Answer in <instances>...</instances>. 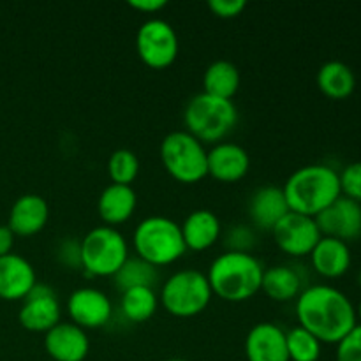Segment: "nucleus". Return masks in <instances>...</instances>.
Listing matches in <instances>:
<instances>
[{"label": "nucleus", "instance_id": "473e14b6", "mask_svg": "<svg viewBox=\"0 0 361 361\" xmlns=\"http://www.w3.org/2000/svg\"><path fill=\"white\" fill-rule=\"evenodd\" d=\"M208 7L219 18H236L245 9L247 2L245 0H210Z\"/></svg>", "mask_w": 361, "mask_h": 361}, {"label": "nucleus", "instance_id": "393cba45", "mask_svg": "<svg viewBox=\"0 0 361 361\" xmlns=\"http://www.w3.org/2000/svg\"><path fill=\"white\" fill-rule=\"evenodd\" d=\"M240 88V71L229 60H215L203 74V92L208 95L233 101Z\"/></svg>", "mask_w": 361, "mask_h": 361}, {"label": "nucleus", "instance_id": "6ab92c4d", "mask_svg": "<svg viewBox=\"0 0 361 361\" xmlns=\"http://www.w3.org/2000/svg\"><path fill=\"white\" fill-rule=\"evenodd\" d=\"M310 263L321 277L338 279L351 268V249L342 240L321 236L310 252Z\"/></svg>", "mask_w": 361, "mask_h": 361}, {"label": "nucleus", "instance_id": "7ed1b4c3", "mask_svg": "<svg viewBox=\"0 0 361 361\" xmlns=\"http://www.w3.org/2000/svg\"><path fill=\"white\" fill-rule=\"evenodd\" d=\"M264 268L247 250H229L215 257L208 270V282L214 295L226 302H245L261 291Z\"/></svg>", "mask_w": 361, "mask_h": 361}, {"label": "nucleus", "instance_id": "c756f323", "mask_svg": "<svg viewBox=\"0 0 361 361\" xmlns=\"http://www.w3.org/2000/svg\"><path fill=\"white\" fill-rule=\"evenodd\" d=\"M338 180H341L342 196L361 203V161L345 166L338 173Z\"/></svg>", "mask_w": 361, "mask_h": 361}, {"label": "nucleus", "instance_id": "f8f14e48", "mask_svg": "<svg viewBox=\"0 0 361 361\" xmlns=\"http://www.w3.org/2000/svg\"><path fill=\"white\" fill-rule=\"evenodd\" d=\"M321 235L353 242L361 236V203L341 196L316 217Z\"/></svg>", "mask_w": 361, "mask_h": 361}, {"label": "nucleus", "instance_id": "9d476101", "mask_svg": "<svg viewBox=\"0 0 361 361\" xmlns=\"http://www.w3.org/2000/svg\"><path fill=\"white\" fill-rule=\"evenodd\" d=\"M271 233L279 249L295 257L310 256L312 249L323 236L317 228L316 219L296 212H289L286 217H282Z\"/></svg>", "mask_w": 361, "mask_h": 361}, {"label": "nucleus", "instance_id": "5701e85b", "mask_svg": "<svg viewBox=\"0 0 361 361\" xmlns=\"http://www.w3.org/2000/svg\"><path fill=\"white\" fill-rule=\"evenodd\" d=\"M317 87L326 97L342 101L355 92L356 76L348 63L330 60L317 71Z\"/></svg>", "mask_w": 361, "mask_h": 361}, {"label": "nucleus", "instance_id": "72a5a7b5", "mask_svg": "<svg viewBox=\"0 0 361 361\" xmlns=\"http://www.w3.org/2000/svg\"><path fill=\"white\" fill-rule=\"evenodd\" d=\"M166 0H130L129 6L141 13H157L162 7H166Z\"/></svg>", "mask_w": 361, "mask_h": 361}, {"label": "nucleus", "instance_id": "a211bd4d", "mask_svg": "<svg viewBox=\"0 0 361 361\" xmlns=\"http://www.w3.org/2000/svg\"><path fill=\"white\" fill-rule=\"evenodd\" d=\"M48 217L49 208L44 197L39 194H23L11 207L7 228L14 233V236L37 235L44 229Z\"/></svg>", "mask_w": 361, "mask_h": 361}, {"label": "nucleus", "instance_id": "f03ea898", "mask_svg": "<svg viewBox=\"0 0 361 361\" xmlns=\"http://www.w3.org/2000/svg\"><path fill=\"white\" fill-rule=\"evenodd\" d=\"M284 196L291 212L316 219L342 196L338 171L326 164H309L286 180Z\"/></svg>", "mask_w": 361, "mask_h": 361}, {"label": "nucleus", "instance_id": "9b49d317", "mask_svg": "<svg viewBox=\"0 0 361 361\" xmlns=\"http://www.w3.org/2000/svg\"><path fill=\"white\" fill-rule=\"evenodd\" d=\"M20 324L28 331L48 334L60 323V303L49 286L35 284L23 298L20 314Z\"/></svg>", "mask_w": 361, "mask_h": 361}, {"label": "nucleus", "instance_id": "4468645a", "mask_svg": "<svg viewBox=\"0 0 361 361\" xmlns=\"http://www.w3.org/2000/svg\"><path fill=\"white\" fill-rule=\"evenodd\" d=\"M44 349L55 361H83L90 351V341L83 328L59 323L46 334Z\"/></svg>", "mask_w": 361, "mask_h": 361}, {"label": "nucleus", "instance_id": "4c0bfd02", "mask_svg": "<svg viewBox=\"0 0 361 361\" xmlns=\"http://www.w3.org/2000/svg\"><path fill=\"white\" fill-rule=\"evenodd\" d=\"M358 282H360V288H361V270H360V275H358Z\"/></svg>", "mask_w": 361, "mask_h": 361}, {"label": "nucleus", "instance_id": "aec40b11", "mask_svg": "<svg viewBox=\"0 0 361 361\" xmlns=\"http://www.w3.org/2000/svg\"><path fill=\"white\" fill-rule=\"evenodd\" d=\"M288 201H286L282 187L264 185L252 194L249 201V215L254 224L261 229L275 228L282 217L289 214Z\"/></svg>", "mask_w": 361, "mask_h": 361}, {"label": "nucleus", "instance_id": "6e6552de", "mask_svg": "<svg viewBox=\"0 0 361 361\" xmlns=\"http://www.w3.org/2000/svg\"><path fill=\"white\" fill-rule=\"evenodd\" d=\"M212 296L207 275L197 270H180L162 286L161 303L171 316L194 317L210 305Z\"/></svg>", "mask_w": 361, "mask_h": 361}, {"label": "nucleus", "instance_id": "c9c22d12", "mask_svg": "<svg viewBox=\"0 0 361 361\" xmlns=\"http://www.w3.org/2000/svg\"><path fill=\"white\" fill-rule=\"evenodd\" d=\"M356 319H360V324H361V300H360L358 307H356Z\"/></svg>", "mask_w": 361, "mask_h": 361}, {"label": "nucleus", "instance_id": "39448f33", "mask_svg": "<svg viewBox=\"0 0 361 361\" xmlns=\"http://www.w3.org/2000/svg\"><path fill=\"white\" fill-rule=\"evenodd\" d=\"M133 242L137 257L155 268L175 263L187 250L180 224L161 215L141 221L134 231Z\"/></svg>", "mask_w": 361, "mask_h": 361}, {"label": "nucleus", "instance_id": "c85d7f7f", "mask_svg": "<svg viewBox=\"0 0 361 361\" xmlns=\"http://www.w3.org/2000/svg\"><path fill=\"white\" fill-rule=\"evenodd\" d=\"M140 173V161L133 150L118 148L108 159V175L116 185H130Z\"/></svg>", "mask_w": 361, "mask_h": 361}, {"label": "nucleus", "instance_id": "b1692460", "mask_svg": "<svg viewBox=\"0 0 361 361\" xmlns=\"http://www.w3.org/2000/svg\"><path fill=\"white\" fill-rule=\"evenodd\" d=\"M261 289L268 298L275 302H289L293 298H298L302 293V275L296 271V268L288 264H279L264 270Z\"/></svg>", "mask_w": 361, "mask_h": 361}, {"label": "nucleus", "instance_id": "e433bc0d", "mask_svg": "<svg viewBox=\"0 0 361 361\" xmlns=\"http://www.w3.org/2000/svg\"><path fill=\"white\" fill-rule=\"evenodd\" d=\"M168 361H187V360H183V358H171V360H168Z\"/></svg>", "mask_w": 361, "mask_h": 361}, {"label": "nucleus", "instance_id": "a878e982", "mask_svg": "<svg viewBox=\"0 0 361 361\" xmlns=\"http://www.w3.org/2000/svg\"><path fill=\"white\" fill-rule=\"evenodd\" d=\"M122 312L133 323H143L155 314L159 305L154 288H133L122 291Z\"/></svg>", "mask_w": 361, "mask_h": 361}, {"label": "nucleus", "instance_id": "2eb2a0df", "mask_svg": "<svg viewBox=\"0 0 361 361\" xmlns=\"http://www.w3.org/2000/svg\"><path fill=\"white\" fill-rule=\"evenodd\" d=\"M245 356L249 361H289L286 331L275 323H257L247 334Z\"/></svg>", "mask_w": 361, "mask_h": 361}, {"label": "nucleus", "instance_id": "20e7f679", "mask_svg": "<svg viewBox=\"0 0 361 361\" xmlns=\"http://www.w3.org/2000/svg\"><path fill=\"white\" fill-rule=\"evenodd\" d=\"M187 133L201 143H215L224 140L238 122V109L229 99L214 97L204 92L194 95L183 111Z\"/></svg>", "mask_w": 361, "mask_h": 361}, {"label": "nucleus", "instance_id": "dca6fc26", "mask_svg": "<svg viewBox=\"0 0 361 361\" xmlns=\"http://www.w3.org/2000/svg\"><path fill=\"white\" fill-rule=\"evenodd\" d=\"M37 284L34 267L18 254L0 257V298L7 302L23 300Z\"/></svg>", "mask_w": 361, "mask_h": 361}, {"label": "nucleus", "instance_id": "423d86ee", "mask_svg": "<svg viewBox=\"0 0 361 361\" xmlns=\"http://www.w3.org/2000/svg\"><path fill=\"white\" fill-rule=\"evenodd\" d=\"M127 259L126 238L111 226L90 229L81 240V270L90 277H115Z\"/></svg>", "mask_w": 361, "mask_h": 361}, {"label": "nucleus", "instance_id": "0eeeda50", "mask_svg": "<svg viewBox=\"0 0 361 361\" xmlns=\"http://www.w3.org/2000/svg\"><path fill=\"white\" fill-rule=\"evenodd\" d=\"M166 171L182 183H196L208 175V152L187 130H173L161 143Z\"/></svg>", "mask_w": 361, "mask_h": 361}, {"label": "nucleus", "instance_id": "ddd939ff", "mask_svg": "<svg viewBox=\"0 0 361 361\" xmlns=\"http://www.w3.org/2000/svg\"><path fill=\"white\" fill-rule=\"evenodd\" d=\"M67 312L71 323L83 330L104 326L113 312L111 302L102 291L95 288H80L67 300Z\"/></svg>", "mask_w": 361, "mask_h": 361}, {"label": "nucleus", "instance_id": "412c9836", "mask_svg": "<svg viewBox=\"0 0 361 361\" xmlns=\"http://www.w3.org/2000/svg\"><path fill=\"white\" fill-rule=\"evenodd\" d=\"M182 229L183 242L185 247L190 250H207L214 245L221 236V221L212 210H194L185 217L183 224L180 226Z\"/></svg>", "mask_w": 361, "mask_h": 361}, {"label": "nucleus", "instance_id": "4be33fe9", "mask_svg": "<svg viewBox=\"0 0 361 361\" xmlns=\"http://www.w3.org/2000/svg\"><path fill=\"white\" fill-rule=\"evenodd\" d=\"M136 204L137 197L133 187L109 183L99 196L97 210L106 224L115 226L129 221L136 210Z\"/></svg>", "mask_w": 361, "mask_h": 361}, {"label": "nucleus", "instance_id": "bb28decb", "mask_svg": "<svg viewBox=\"0 0 361 361\" xmlns=\"http://www.w3.org/2000/svg\"><path fill=\"white\" fill-rule=\"evenodd\" d=\"M157 279V268L141 257H129L115 275L116 288L120 291H127L133 288H152Z\"/></svg>", "mask_w": 361, "mask_h": 361}, {"label": "nucleus", "instance_id": "7c9ffc66", "mask_svg": "<svg viewBox=\"0 0 361 361\" xmlns=\"http://www.w3.org/2000/svg\"><path fill=\"white\" fill-rule=\"evenodd\" d=\"M337 361H361V324H356L337 344Z\"/></svg>", "mask_w": 361, "mask_h": 361}, {"label": "nucleus", "instance_id": "f257e3e1", "mask_svg": "<svg viewBox=\"0 0 361 361\" xmlns=\"http://www.w3.org/2000/svg\"><path fill=\"white\" fill-rule=\"evenodd\" d=\"M296 317L300 326L321 344H338L358 324L349 296L326 284L302 289L296 298Z\"/></svg>", "mask_w": 361, "mask_h": 361}, {"label": "nucleus", "instance_id": "f704fd0d", "mask_svg": "<svg viewBox=\"0 0 361 361\" xmlns=\"http://www.w3.org/2000/svg\"><path fill=\"white\" fill-rule=\"evenodd\" d=\"M14 245V233L7 226H0V257L11 254Z\"/></svg>", "mask_w": 361, "mask_h": 361}, {"label": "nucleus", "instance_id": "f3484780", "mask_svg": "<svg viewBox=\"0 0 361 361\" xmlns=\"http://www.w3.org/2000/svg\"><path fill=\"white\" fill-rule=\"evenodd\" d=\"M250 157L243 147L236 143H217L208 152V175L224 183L242 180L249 173Z\"/></svg>", "mask_w": 361, "mask_h": 361}, {"label": "nucleus", "instance_id": "1a4fd4ad", "mask_svg": "<svg viewBox=\"0 0 361 361\" xmlns=\"http://www.w3.org/2000/svg\"><path fill=\"white\" fill-rule=\"evenodd\" d=\"M136 49L140 59L152 69H164L178 55V35L166 20H148L137 28Z\"/></svg>", "mask_w": 361, "mask_h": 361}, {"label": "nucleus", "instance_id": "cd10ccee", "mask_svg": "<svg viewBox=\"0 0 361 361\" xmlns=\"http://www.w3.org/2000/svg\"><path fill=\"white\" fill-rule=\"evenodd\" d=\"M286 342H288L289 361H317L321 356V342L303 330L302 326L293 328L286 331Z\"/></svg>", "mask_w": 361, "mask_h": 361}, {"label": "nucleus", "instance_id": "2f4dec72", "mask_svg": "<svg viewBox=\"0 0 361 361\" xmlns=\"http://www.w3.org/2000/svg\"><path fill=\"white\" fill-rule=\"evenodd\" d=\"M59 259L71 268H81V242L66 238L59 247Z\"/></svg>", "mask_w": 361, "mask_h": 361}]
</instances>
